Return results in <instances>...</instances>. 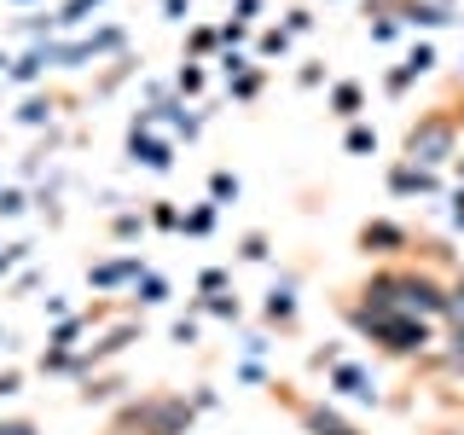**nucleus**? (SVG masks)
Wrapping results in <instances>:
<instances>
[{"instance_id":"1","label":"nucleus","mask_w":464,"mask_h":435,"mask_svg":"<svg viewBox=\"0 0 464 435\" xmlns=\"http://www.w3.org/2000/svg\"><path fill=\"white\" fill-rule=\"evenodd\" d=\"M447 145H453V128H447V122H424V128H412L406 151H412L418 163H441V157H447Z\"/></svg>"},{"instance_id":"3","label":"nucleus","mask_w":464,"mask_h":435,"mask_svg":"<svg viewBox=\"0 0 464 435\" xmlns=\"http://www.w3.org/2000/svg\"><path fill=\"white\" fill-rule=\"evenodd\" d=\"M0 395H18V372H0Z\"/></svg>"},{"instance_id":"4","label":"nucleus","mask_w":464,"mask_h":435,"mask_svg":"<svg viewBox=\"0 0 464 435\" xmlns=\"http://www.w3.org/2000/svg\"><path fill=\"white\" fill-rule=\"evenodd\" d=\"M0 435H35V424H0Z\"/></svg>"},{"instance_id":"2","label":"nucleus","mask_w":464,"mask_h":435,"mask_svg":"<svg viewBox=\"0 0 464 435\" xmlns=\"http://www.w3.org/2000/svg\"><path fill=\"white\" fill-rule=\"evenodd\" d=\"M87 6H93V0H70V6H64V24H76V18H82Z\"/></svg>"}]
</instances>
